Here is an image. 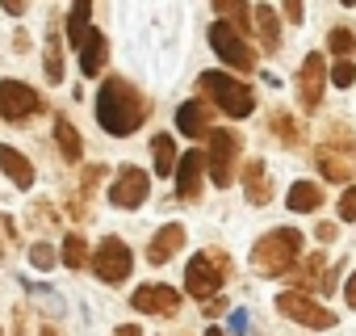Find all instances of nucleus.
I'll return each mask as SVG.
<instances>
[{"instance_id": "obj_9", "label": "nucleus", "mask_w": 356, "mask_h": 336, "mask_svg": "<svg viewBox=\"0 0 356 336\" xmlns=\"http://www.w3.org/2000/svg\"><path fill=\"white\" fill-rule=\"evenodd\" d=\"M42 109V97L22 80H0V114L5 122H26Z\"/></svg>"}, {"instance_id": "obj_13", "label": "nucleus", "mask_w": 356, "mask_h": 336, "mask_svg": "<svg viewBox=\"0 0 356 336\" xmlns=\"http://www.w3.org/2000/svg\"><path fill=\"white\" fill-rule=\"evenodd\" d=\"M202 168H206L202 151H189L181 164H176V198L181 202H197L202 198Z\"/></svg>"}, {"instance_id": "obj_33", "label": "nucleus", "mask_w": 356, "mask_h": 336, "mask_svg": "<svg viewBox=\"0 0 356 336\" xmlns=\"http://www.w3.org/2000/svg\"><path fill=\"white\" fill-rule=\"evenodd\" d=\"M339 219H343V223H356V190H348V194L339 198Z\"/></svg>"}, {"instance_id": "obj_21", "label": "nucleus", "mask_w": 356, "mask_h": 336, "mask_svg": "<svg viewBox=\"0 0 356 336\" xmlns=\"http://www.w3.org/2000/svg\"><path fill=\"white\" fill-rule=\"evenodd\" d=\"M105 63H109V43H105V34L92 30V38L80 47V72H84V76H97Z\"/></svg>"}, {"instance_id": "obj_32", "label": "nucleus", "mask_w": 356, "mask_h": 336, "mask_svg": "<svg viewBox=\"0 0 356 336\" xmlns=\"http://www.w3.org/2000/svg\"><path fill=\"white\" fill-rule=\"evenodd\" d=\"M30 265L34 269H55V248L51 244H34L30 248Z\"/></svg>"}, {"instance_id": "obj_34", "label": "nucleus", "mask_w": 356, "mask_h": 336, "mask_svg": "<svg viewBox=\"0 0 356 336\" xmlns=\"http://www.w3.org/2000/svg\"><path fill=\"white\" fill-rule=\"evenodd\" d=\"M335 236H339V227H335V223H318V227H314V240H318V244H331Z\"/></svg>"}, {"instance_id": "obj_37", "label": "nucleus", "mask_w": 356, "mask_h": 336, "mask_svg": "<svg viewBox=\"0 0 356 336\" xmlns=\"http://www.w3.org/2000/svg\"><path fill=\"white\" fill-rule=\"evenodd\" d=\"M285 17H289V22H302V17H306V9L293 0V5H285Z\"/></svg>"}, {"instance_id": "obj_18", "label": "nucleus", "mask_w": 356, "mask_h": 336, "mask_svg": "<svg viewBox=\"0 0 356 336\" xmlns=\"http://www.w3.org/2000/svg\"><path fill=\"white\" fill-rule=\"evenodd\" d=\"M0 168H5V177H9L17 190H30V185H34V164H30L17 147H9V143H0Z\"/></svg>"}, {"instance_id": "obj_12", "label": "nucleus", "mask_w": 356, "mask_h": 336, "mask_svg": "<svg viewBox=\"0 0 356 336\" xmlns=\"http://www.w3.org/2000/svg\"><path fill=\"white\" fill-rule=\"evenodd\" d=\"M323 55L318 51H310L306 59H302V68H298V101H302V109L306 114H314L318 105H323Z\"/></svg>"}, {"instance_id": "obj_3", "label": "nucleus", "mask_w": 356, "mask_h": 336, "mask_svg": "<svg viewBox=\"0 0 356 336\" xmlns=\"http://www.w3.org/2000/svg\"><path fill=\"white\" fill-rule=\"evenodd\" d=\"M227 277H231V257L218 248H206V252L189 257V265H185V286L193 298H214Z\"/></svg>"}, {"instance_id": "obj_19", "label": "nucleus", "mask_w": 356, "mask_h": 336, "mask_svg": "<svg viewBox=\"0 0 356 336\" xmlns=\"http://www.w3.org/2000/svg\"><path fill=\"white\" fill-rule=\"evenodd\" d=\"M252 22H256L260 47H264V51H281V22H277V9H273V5H256V9H252Z\"/></svg>"}, {"instance_id": "obj_8", "label": "nucleus", "mask_w": 356, "mask_h": 336, "mask_svg": "<svg viewBox=\"0 0 356 336\" xmlns=\"http://www.w3.org/2000/svg\"><path fill=\"white\" fill-rule=\"evenodd\" d=\"M277 311H281V315H289V319H298L302 328H314V332L335 328V311H327L323 303H314L310 294H298V290L277 294Z\"/></svg>"}, {"instance_id": "obj_23", "label": "nucleus", "mask_w": 356, "mask_h": 336, "mask_svg": "<svg viewBox=\"0 0 356 336\" xmlns=\"http://www.w3.org/2000/svg\"><path fill=\"white\" fill-rule=\"evenodd\" d=\"M55 139H59V151H63V160H67V164H80L84 147H80V135H76V126H72L63 114L55 118Z\"/></svg>"}, {"instance_id": "obj_16", "label": "nucleus", "mask_w": 356, "mask_h": 336, "mask_svg": "<svg viewBox=\"0 0 356 336\" xmlns=\"http://www.w3.org/2000/svg\"><path fill=\"white\" fill-rule=\"evenodd\" d=\"M243 190H248V202H252V206L273 202V177H268L264 160H248V164H243Z\"/></svg>"}, {"instance_id": "obj_22", "label": "nucleus", "mask_w": 356, "mask_h": 336, "mask_svg": "<svg viewBox=\"0 0 356 336\" xmlns=\"http://www.w3.org/2000/svg\"><path fill=\"white\" fill-rule=\"evenodd\" d=\"M151 160H155V177H168V173H176V143H172V135H155L151 139Z\"/></svg>"}, {"instance_id": "obj_2", "label": "nucleus", "mask_w": 356, "mask_h": 336, "mask_svg": "<svg viewBox=\"0 0 356 336\" xmlns=\"http://www.w3.org/2000/svg\"><path fill=\"white\" fill-rule=\"evenodd\" d=\"M302 257V231L293 227H273L252 244V269L260 277H281L293 273V261Z\"/></svg>"}, {"instance_id": "obj_27", "label": "nucleus", "mask_w": 356, "mask_h": 336, "mask_svg": "<svg viewBox=\"0 0 356 336\" xmlns=\"http://www.w3.org/2000/svg\"><path fill=\"white\" fill-rule=\"evenodd\" d=\"M318 168H323V177H327V181H339V185L352 177V168H348L339 155H331L327 147H318Z\"/></svg>"}, {"instance_id": "obj_6", "label": "nucleus", "mask_w": 356, "mask_h": 336, "mask_svg": "<svg viewBox=\"0 0 356 336\" xmlns=\"http://www.w3.org/2000/svg\"><path fill=\"white\" fill-rule=\"evenodd\" d=\"M210 47L222 55V63H231L235 72H252L256 68V51L248 47V38L239 34V26H227V22H218V26H210Z\"/></svg>"}, {"instance_id": "obj_42", "label": "nucleus", "mask_w": 356, "mask_h": 336, "mask_svg": "<svg viewBox=\"0 0 356 336\" xmlns=\"http://www.w3.org/2000/svg\"><path fill=\"white\" fill-rule=\"evenodd\" d=\"M42 336H59V332H55V328H42Z\"/></svg>"}, {"instance_id": "obj_29", "label": "nucleus", "mask_w": 356, "mask_h": 336, "mask_svg": "<svg viewBox=\"0 0 356 336\" xmlns=\"http://www.w3.org/2000/svg\"><path fill=\"white\" fill-rule=\"evenodd\" d=\"M327 47H331V55L348 59V55L356 51V34H352V30H343V26H335V30H331V38H327Z\"/></svg>"}, {"instance_id": "obj_41", "label": "nucleus", "mask_w": 356, "mask_h": 336, "mask_svg": "<svg viewBox=\"0 0 356 336\" xmlns=\"http://www.w3.org/2000/svg\"><path fill=\"white\" fill-rule=\"evenodd\" d=\"M206 336H227V332H222V328H210V332H206Z\"/></svg>"}, {"instance_id": "obj_15", "label": "nucleus", "mask_w": 356, "mask_h": 336, "mask_svg": "<svg viewBox=\"0 0 356 336\" xmlns=\"http://www.w3.org/2000/svg\"><path fill=\"white\" fill-rule=\"evenodd\" d=\"M181 248H185V227H181V223H168V227H159L155 240L147 244V261H151V265H168Z\"/></svg>"}, {"instance_id": "obj_25", "label": "nucleus", "mask_w": 356, "mask_h": 336, "mask_svg": "<svg viewBox=\"0 0 356 336\" xmlns=\"http://www.w3.org/2000/svg\"><path fill=\"white\" fill-rule=\"evenodd\" d=\"M63 265L67 269H84L88 265V240L80 231H67V240H63Z\"/></svg>"}, {"instance_id": "obj_11", "label": "nucleus", "mask_w": 356, "mask_h": 336, "mask_svg": "<svg viewBox=\"0 0 356 336\" xmlns=\"http://www.w3.org/2000/svg\"><path fill=\"white\" fill-rule=\"evenodd\" d=\"M130 307L143 311V315H176L181 311V294H176L172 286H163V282H147V286L134 290Z\"/></svg>"}, {"instance_id": "obj_17", "label": "nucleus", "mask_w": 356, "mask_h": 336, "mask_svg": "<svg viewBox=\"0 0 356 336\" xmlns=\"http://www.w3.org/2000/svg\"><path fill=\"white\" fill-rule=\"evenodd\" d=\"M176 130L189 135V139L210 135V130H214V126H210V105H206V101H185L181 109H176Z\"/></svg>"}, {"instance_id": "obj_1", "label": "nucleus", "mask_w": 356, "mask_h": 336, "mask_svg": "<svg viewBox=\"0 0 356 336\" xmlns=\"http://www.w3.org/2000/svg\"><path fill=\"white\" fill-rule=\"evenodd\" d=\"M147 118V101L138 97V89L122 76H109L97 93V122L109 130V135H134Z\"/></svg>"}, {"instance_id": "obj_4", "label": "nucleus", "mask_w": 356, "mask_h": 336, "mask_svg": "<svg viewBox=\"0 0 356 336\" xmlns=\"http://www.w3.org/2000/svg\"><path fill=\"white\" fill-rule=\"evenodd\" d=\"M202 93H210V101L227 114V118H248L252 109H256V93L243 84V80H235V76H227V72H202Z\"/></svg>"}, {"instance_id": "obj_30", "label": "nucleus", "mask_w": 356, "mask_h": 336, "mask_svg": "<svg viewBox=\"0 0 356 336\" xmlns=\"http://www.w3.org/2000/svg\"><path fill=\"white\" fill-rule=\"evenodd\" d=\"M218 17H231V22H239V34L248 30V17H252V9L248 5H235V0H218Z\"/></svg>"}, {"instance_id": "obj_10", "label": "nucleus", "mask_w": 356, "mask_h": 336, "mask_svg": "<svg viewBox=\"0 0 356 336\" xmlns=\"http://www.w3.org/2000/svg\"><path fill=\"white\" fill-rule=\"evenodd\" d=\"M147 194H151V177L143 173V168H122V173L113 177V185H109V202L118 211H138L147 202Z\"/></svg>"}, {"instance_id": "obj_35", "label": "nucleus", "mask_w": 356, "mask_h": 336, "mask_svg": "<svg viewBox=\"0 0 356 336\" xmlns=\"http://www.w3.org/2000/svg\"><path fill=\"white\" fill-rule=\"evenodd\" d=\"M101 177H105V168H101V164H92V168H84V181H80V185H84V190H92Z\"/></svg>"}, {"instance_id": "obj_26", "label": "nucleus", "mask_w": 356, "mask_h": 336, "mask_svg": "<svg viewBox=\"0 0 356 336\" xmlns=\"http://www.w3.org/2000/svg\"><path fill=\"white\" fill-rule=\"evenodd\" d=\"M273 135H277L285 147H298V143H302V126H298V118H289L285 109L273 114Z\"/></svg>"}, {"instance_id": "obj_7", "label": "nucleus", "mask_w": 356, "mask_h": 336, "mask_svg": "<svg viewBox=\"0 0 356 336\" xmlns=\"http://www.w3.org/2000/svg\"><path fill=\"white\" fill-rule=\"evenodd\" d=\"M130 269H134V252L122 244V240H101L97 244V252H92V273L101 277V282H109V286H118V282H126L130 277Z\"/></svg>"}, {"instance_id": "obj_31", "label": "nucleus", "mask_w": 356, "mask_h": 336, "mask_svg": "<svg viewBox=\"0 0 356 336\" xmlns=\"http://www.w3.org/2000/svg\"><path fill=\"white\" fill-rule=\"evenodd\" d=\"M352 80H356V63L339 59V63L331 68V84H335V89H352Z\"/></svg>"}, {"instance_id": "obj_38", "label": "nucleus", "mask_w": 356, "mask_h": 336, "mask_svg": "<svg viewBox=\"0 0 356 336\" xmlns=\"http://www.w3.org/2000/svg\"><path fill=\"white\" fill-rule=\"evenodd\" d=\"M243 328H248V311H235L231 315V332H243Z\"/></svg>"}, {"instance_id": "obj_40", "label": "nucleus", "mask_w": 356, "mask_h": 336, "mask_svg": "<svg viewBox=\"0 0 356 336\" xmlns=\"http://www.w3.org/2000/svg\"><path fill=\"white\" fill-rule=\"evenodd\" d=\"M113 336H143V332H138V328H134V323H122V328H118V332H113Z\"/></svg>"}, {"instance_id": "obj_36", "label": "nucleus", "mask_w": 356, "mask_h": 336, "mask_svg": "<svg viewBox=\"0 0 356 336\" xmlns=\"http://www.w3.org/2000/svg\"><path fill=\"white\" fill-rule=\"evenodd\" d=\"M5 236H17V231H13V223L5 215H0V257H5Z\"/></svg>"}, {"instance_id": "obj_5", "label": "nucleus", "mask_w": 356, "mask_h": 336, "mask_svg": "<svg viewBox=\"0 0 356 336\" xmlns=\"http://www.w3.org/2000/svg\"><path fill=\"white\" fill-rule=\"evenodd\" d=\"M235 160H239V135L235 130H210V151H206V168L218 190H227L235 181Z\"/></svg>"}, {"instance_id": "obj_14", "label": "nucleus", "mask_w": 356, "mask_h": 336, "mask_svg": "<svg viewBox=\"0 0 356 336\" xmlns=\"http://www.w3.org/2000/svg\"><path fill=\"white\" fill-rule=\"evenodd\" d=\"M293 286H298V294H306V290H331V269H327V261H323V252H314V257H306L302 265H293Z\"/></svg>"}, {"instance_id": "obj_20", "label": "nucleus", "mask_w": 356, "mask_h": 336, "mask_svg": "<svg viewBox=\"0 0 356 336\" xmlns=\"http://www.w3.org/2000/svg\"><path fill=\"white\" fill-rule=\"evenodd\" d=\"M88 38H92V5H84V0H80V5L67 9V43L72 47H84Z\"/></svg>"}, {"instance_id": "obj_28", "label": "nucleus", "mask_w": 356, "mask_h": 336, "mask_svg": "<svg viewBox=\"0 0 356 336\" xmlns=\"http://www.w3.org/2000/svg\"><path fill=\"white\" fill-rule=\"evenodd\" d=\"M42 68H47V76H51L55 84L63 80V47H59L55 30H51V38H47V63H42Z\"/></svg>"}, {"instance_id": "obj_39", "label": "nucleus", "mask_w": 356, "mask_h": 336, "mask_svg": "<svg viewBox=\"0 0 356 336\" xmlns=\"http://www.w3.org/2000/svg\"><path fill=\"white\" fill-rule=\"evenodd\" d=\"M343 294H348V307H352V311H356V273H352V277H348V286H343Z\"/></svg>"}, {"instance_id": "obj_24", "label": "nucleus", "mask_w": 356, "mask_h": 336, "mask_svg": "<svg viewBox=\"0 0 356 336\" xmlns=\"http://www.w3.org/2000/svg\"><path fill=\"white\" fill-rule=\"evenodd\" d=\"M289 211H302V215H310V211H318V202H323V190L318 185H310V181H298V185H289Z\"/></svg>"}]
</instances>
